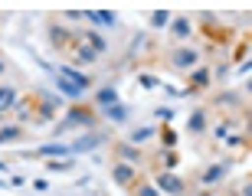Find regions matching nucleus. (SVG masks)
Returning a JSON list of instances; mask_svg holds the SVG:
<instances>
[{
	"label": "nucleus",
	"mask_w": 252,
	"mask_h": 196,
	"mask_svg": "<svg viewBox=\"0 0 252 196\" xmlns=\"http://www.w3.org/2000/svg\"><path fill=\"white\" fill-rule=\"evenodd\" d=\"M82 124L89 128V124H92V114L82 112V108H72V112L65 114V121L59 124V131H65V128H82Z\"/></svg>",
	"instance_id": "f257e3e1"
},
{
	"label": "nucleus",
	"mask_w": 252,
	"mask_h": 196,
	"mask_svg": "<svg viewBox=\"0 0 252 196\" xmlns=\"http://www.w3.org/2000/svg\"><path fill=\"white\" fill-rule=\"evenodd\" d=\"M56 75H59V79H65V82H72L75 88H82V92L89 88V85H92V82H89V79H85L82 72H75L72 65H59V72H56Z\"/></svg>",
	"instance_id": "f03ea898"
},
{
	"label": "nucleus",
	"mask_w": 252,
	"mask_h": 196,
	"mask_svg": "<svg viewBox=\"0 0 252 196\" xmlns=\"http://www.w3.org/2000/svg\"><path fill=\"white\" fill-rule=\"evenodd\" d=\"M158 190H164V193H184V180L180 177H174V173H164L160 170V177H158Z\"/></svg>",
	"instance_id": "7ed1b4c3"
},
{
	"label": "nucleus",
	"mask_w": 252,
	"mask_h": 196,
	"mask_svg": "<svg viewBox=\"0 0 252 196\" xmlns=\"http://www.w3.org/2000/svg\"><path fill=\"white\" fill-rule=\"evenodd\" d=\"M102 140H105L102 134H85V138H79L69 150H72V154H89V150H95L98 144H102Z\"/></svg>",
	"instance_id": "20e7f679"
},
{
	"label": "nucleus",
	"mask_w": 252,
	"mask_h": 196,
	"mask_svg": "<svg viewBox=\"0 0 252 196\" xmlns=\"http://www.w3.org/2000/svg\"><path fill=\"white\" fill-rule=\"evenodd\" d=\"M72 154V150L65 147V144H43V147L36 150V157H49V160H65Z\"/></svg>",
	"instance_id": "39448f33"
},
{
	"label": "nucleus",
	"mask_w": 252,
	"mask_h": 196,
	"mask_svg": "<svg viewBox=\"0 0 252 196\" xmlns=\"http://www.w3.org/2000/svg\"><path fill=\"white\" fill-rule=\"evenodd\" d=\"M196 62H200V56H196L193 49H177V53H174V65H177V69H193Z\"/></svg>",
	"instance_id": "423d86ee"
},
{
	"label": "nucleus",
	"mask_w": 252,
	"mask_h": 196,
	"mask_svg": "<svg viewBox=\"0 0 252 196\" xmlns=\"http://www.w3.org/2000/svg\"><path fill=\"white\" fill-rule=\"evenodd\" d=\"M112 180L118 187H128L131 180H134V167H131V164H118V167L112 170Z\"/></svg>",
	"instance_id": "0eeeda50"
},
{
	"label": "nucleus",
	"mask_w": 252,
	"mask_h": 196,
	"mask_svg": "<svg viewBox=\"0 0 252 196\" xmlns=\"http://www.w3.org/2000/svg\"><path fill=\"white\" fill-rule=\"evenodd\" d=\"M13 105H17V88H13V85H3V88H0V114L10 112Z\"/></svg>",
	"instance_id": "6e6552de"
},
{
	"label": "nucleus",
	"mask_w": 252,
	"mask_h": 196,
	"mask_svg": "<svg viewBox=\"0 0 252 196\" xmlns=\"http://www.w3.org/2000/svg\"><path fill=\"white\" fill-rule=\"evenodd\" d=\"M56 88L65 95V98H82V88H75L72 82H65V79H59V75H56Z\"/></svg>",
	"instance_id": "1a4fd4ad"
},
{
	"label": "nucleus",
	"mask_w": 252,
	"mask_h": 196,
	"mask_svg": "<svg viewBox=\"0 0 252 196\" xmlns=\"http://www.w3.org/2000/svg\"><path fill=\"white\" fill-rule=\"evenodd\" d=\"M170 29H174V36H177V39H187V36H190V20L177 17L174 23H170Z\"/></svg>",
	"instance_id": "9d476101"
},
{
	"label": "nucleus",
	"mask_w": 252,
	"mask_h": 196,
	"mask_svg": "<svg viewBox=\"0 0 252 196\" xmlns=\"http://www.w3.org/2000/svg\"><path fill=\"white\" fill-rule=\"evenodd\" d=\"M98 105H105V108L118 105V92L115 88H98Z\"/></svg>",
	"instance_id": "9b49d317"
},
{
	"label": "nucleus",
	"mask_w": 252,
	"mask_h": 196,
	"mask_svg": "<svg viewBox=\"0 0 252 196\" xmlns=\"http://www.w3.org/2000/svg\"><path fill=\"white\" fill-rule=\"evenodd\" d=\"M187 128L193 131V134H200V131L206 128V114L203 112H193V114H190V121H187Z\"/></svg>",
	"instance_id": "f8f14e48"
},
{
	"label": "nucleus",
	"mask_w": 252,
	"mask_h": 196,
	"mask_svg": "<svg viewBox=\"0 0 252 196\" xmlns=\"http://www.w3.org/2000/svg\"><path fill=\"white\" fill-rule=\"evenodd\" d=\"M46 170H49V173H69V170H72V160H69V157H65V160H49Z\"/></svg>",
	"instance_id": "ddd939ff"
},
{
	"label": "nucleus",
	"mask_w": 252,
	"mask_h": 196,
	"mask_svg": "<svg viewBox=\"0 0 252 196\" xmlns=\"http://www.w3.org/2000/svg\"><path fill=\"white\" fill-rule=\"evenodd\" d=\"M105 114H108V121H125L128 118V108L125 105H112V108H105Z\"/></svg>",
	"instance_id": "4468645a"
},
{
	"label": "nucleus",
	"mask_w": 252,
	"mask_h": 196,
	"mask_svg": "<svg viewBox=\"0 0 252 196\" xmlns=\"http://www.w3.org/2000/svg\"><path fill=\"white\" fill-rule=\"evenodd\" d=\"M85 39H89V49H92V53H102V49H105V39L98 36L95 29H89V33H85Z\"/></svg>",
	"instance_id": "2eb2a0df"
},
{
	"label": "nucleus",
	"mask_w": 252,
	"mask_h": 196,
	"mask_svg": "<svg viewBox=\"0 0 252 196\" xmlns=\"http://www.w3.org/2000/svg\"><path fill=\"white\" fill-rule=\"evenodd\" d=\"M148 138H154V128H151V124H144V128H138L134 134H131V140H134V144H144Z\"/></svg>",
	"instance_id": "dca6fc26"
},
{
	"label": "nucleus",
	"mask_w": 252,
	"mask_h": 196,
	"mask_svg": "<svg viewBox=\"0 0 252 196\" xmlns=\"http://www.w3.org/2000/svg\"><path fill=\"white\" fill-rule=\"evenodd\" d=\"M20 138V128L17 124H10V128H0V144H7V140H17Z\"/></svg>",
	"instance_id": "f3484780"
},
{
	"label": "nucleus",
	"mask_w": 252,
	"mask_h": 196,
	"mask_svg": "<svg viewBox=\"0 0 252 196\" xmlns=\"http://www.w3.org/2000/svg\"><path fill=\"white\" fill-rule=\"evenodd\" d=\"M223 173H226V167H223V164H220V167H210V170L203 173V183H216V180L223 177Z\"/></svg>",
	"instance_id": "a211bd4d"
},
{
	"label": "nucleus",
	"mask_w": 252,
	"mask_h": 196,
	"mask_svg": "<svg viewBox=\"0 0 252 196\" xmlns=\"http://www.w3.org/2000/svg\"><path fill=\"white\" fill-rule=\"evenodd\" d=\"M95 56H98V53H92L89 46H82L79 53H75V62H95Z\"/></svg>",
	"instance_id": "6ab92c4d"
},
{
	"label": "nucleus",
	"mask_w": 252,
	"mask_h": 196,
	"mask_svg": "<svg viewBox=\"0 0 252 196\" xmlns=\"http://www.w3.org/2000/svg\"><path fill=\"white\" fill-rule=\"evenodd\" d=\"M138 85H144V88H158L160 79H158V75H148V72H144V75H138Z\"/></svg>",
	"instance_id": "aec40b11"
},
{
	"label": "nucleus",
	"mask_w": 252,
	"mask_h": 196,
	"mask_svg": "<svg viewBox=\"0 0 252 196\" xmlns=\"http://www.w3.org/2000/svg\"><path fill=\"white\" fill-rule=\"evenodd\" d=\"M151 23H154V27H167V23H170V13H167V10H158V13L151 17Z\"/></svg>",
	"instance_id": "412c9836"
},
{
	"label": "nucleus",
	"mask_w": 252,
	"mask_h": 196,
	"mask_svg": "<svg viewBox=\"0 0 252 196\" xmlns=\"http://www.w3.org/2000/svg\"><path fill=\"white\" fill-rule=\"evenodd\" d=\"M206 82H210V72H206V69H196V72H193V85H196V88H203Z\"/></svg>",
	"instance_id": "4be33fe9"
},
{
	"label": "nucleus",
	"mask_w": 252,
	"mask_h": 196,
	"mask_svg": "<svg viewBox=\"0 0 252 196\" xmlns=\"http://www.w3.org/2000/svg\"><path fill=\"white\" fill-rule=\"evenodd\" d=\"M53 43H56V46H59V43H65V29H53Z\"/></svg>",
	"instance_id": "5701e85b"
},
{
	"label": "nucleus",
	"mask_w": 252,
	"mask_h": 196,
	"mask_svg": "<svg viewBox=\"0 0 252 196\" xmlns=\"http://www.w3.org/2000/svg\"><path fill=\"white\" fill-rule=\"evenodd\" d=\"M122 157L125 160H138V150H134V147H122Z\"/></svg>",
	"instance_id": "b1692460"
},
{
	"label": "nucleus",
	"mask_w": 252,
	"mask_h": 196,
	"mask_svg": "<svg viewBox=\"0 0 252 196\" xmlns=\"http://www.w3.org/2000/svg\"><path fill=\"white\" fill-rule=\"evenodd\" d=\"M164 144L174 147V144H177V134H174V131H164Z\"/></svg>",
	"instance_id": "393cba45"
},
{
	"label": "nucleus",
	"mask_w": 252,
	"mask_h": 196,
	"mask_svg": "<svg viewBox=\"0 0 252 196\" xmlns=\"http://www.w3.org/2000/svg\"><path fill=\"white\" fill-rule=\"evenodd\" d=\"M154 114H158V118H164V121H170V118H174V112H170V108H158Z\"/></svg>",
	"instance_id": "a878e982"
},
{
	"label": "nucleus",
	"mask_w": 252,
	"mask_h": 196,
	"mask_svg": "<svg viewBox=\"0 0 252 196\" xmlns=\"http://www.w3.org/2000/svg\"><path fill=\"white\" fill-rule=\"evenodd\" d=\"M138 196H158V187H141Z\"/></svg>",
	"instance_id": "bb28decb"
},
{
	"label": "nucleus",
	"mask_w": 252,
	"mask_h": 196,
	"mask_svg": "<svg viewBox=\"0 0 252 196\" xmlns=\"http://www.w3.org/2000/svg\"><path fill=\"white\" fill-rule=\"evenodd\" d=\"M164 167H167V170H174V167H177V154H167V160H164Z\"/></svg>",
	"instance_id": "cd10ccee"
},
{
	"label": "nucleus",
	"mask_w": 252,
	"mask_h": 196,
	"mask_svg": "<svg viewBox=\"0 0 252 196\" xmlns=\"http://www.w3.org/2000/svg\"><path fill=\"white\" fill-rule=\"evenodd\" d=\"M3 170H7V164H3V160H0V173H3Z\"/></svg>",
	"instance_id": "c85d7f7f"
},
{
	"label": "nucleus",
	"mask_w": 252,
	"mask_h": 196,
	"mask_svg": "<svg viewBox=\"0 0 252 196\" xmlns=\"http://www.w3.org/2000/svg\"><path fill=\"white\" fill-rule=\"evenodd\" d=\"M0 72H3V62H0Z\"/></svg>",
	"instance_id": "c756f323"
},
{
	"label": "nucleus",
	"mask_w": 252,
	"mask_h": 196,
	"mask_svg": "<svg viewBox=\"0 0 252 196\" xmlns=\"http://www.w3.org/2000/svg\"><path fill=\"white\" fill-rule=\"evenodd\" d=\"M206 196H210V193H206Z\"/></svg>",
	"instance_id": "7c9ffc66"
}]
</instances>
